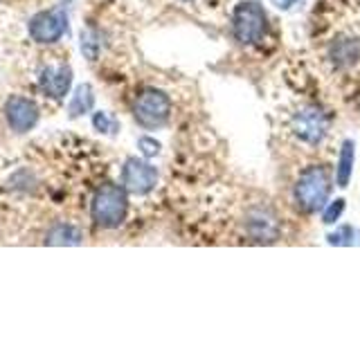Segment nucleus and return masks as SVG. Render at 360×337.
Segmentation results:
<instances>
[{"mask_svg":"<svg viewBox=\"0 0 360 337\" xmlns=\"http://www.w3.org/2000/svg\"><path fill=\"white\" fill-rule=\"evenodd\" d=\"M360 56V43L354 41H340L333 48V61L338 65H352Z\"/></svg>","mask_w":360,"mask_h":337,"instance_id":"4468645a","label":"nucleus"},{"mask_svg":"<svg viewBox=\"0 0 360 337\" xmlns=\"http://www.w3.org/2000/svg\"><path fill=\"white\" fill-rule=\"evenodd\" d=\"M90 213H93V220L99 227H106V230L120 227V225L127 220V213H129L127 189L120 185H101L93 196Z\"/></svg>","mask_w":360,"mask_h":337,"instance_id":"f257e3e1","label":"nucleus"},{"mask_svg":"<svg viewBox=\"0 0 360 337\" xmlns=\"http://www.w3.org/2000/svg\"><path fill=\"white\" fill-rule=\"evenodd\" d=\"M70 86H72V70L65 63L45 65L39 72V88L50 99H63L70 93Z\"/></svg>","mask_w":360,"mask_h":337,"instance_id":"1a4fd4ad","label":"nucleus"},{"mask_svg":"<svg viewBox=\"0 0 360 337\" xmlns=\"http://www.w3.org/2000/svg\"><path fill=\"white\" fill-rule=\"evenodd\" d=\"M245 230L252 241L270 243L279 236V223L268 207H252L245 216Z\"/></svg>","mask_w":360,"mask_h":337,"instance_id":"9d476101","label":"nucleus"},{"mask_svg":"<svg viewBox=\"0 0 360 337\" xmlns=\"http://www.w3.org/2000/svg\"><path fill=\"white\" fill-rule=\"evenodd\" d=\"M172 115V101L162 90L149 88L133 101V117L144 128H160Z\"/></svg>","mask_w":360,"mask_h":337,"instance_id":"20e7f679","label":"nucleus"},{"mask_svg":"<svg viewBox=\"0 0 360 337\" xmlns=\"http://www.w3.org/2000/svg\"><path fill=\"white\" fill-rule=\"evenodd\" d=\"M232 32L234 39L241 45H255L264 39L266 34V11L255 0H245L234 9L232 16Z\"/></svg>","mask_w":360,"mask_h":337,"instance_id":"7ed1b4c3","label":"nucleus"},{"mask_svg":"<svg viewBox=\"0 0 360 337\" xmlns=\"http://www.w3.org/2000/svg\"><path fill=\"white\" fill-rule=\"evenodd\" d=\"M122 183H124V189L131 191V194L144 196L155 187L158 171H155V166H151L146 160H140V157H129V160L124 162V168H122Z\"/></svg>","mask_w":360,"mask_h":337,"instance_id":"423d86ee","label":"nucleus"},{"mask_svg":"<svg viewBox=\"0 0 360 337\" xmlns=\"http://www.w3.org/2000/svg\"><path fill=\"white\" fill-rule=\"evenodd\" d=\"M93 126L101 133H110L112 131V121L108 119L106 112H95V117H93Z\"/></svg>","mask_w":360,"mask_h":337,"instance_id":"dca6fc26","label":"nucleus"},{"mask_svg":"<svg viewBox=\"0 0 360 337\" xmlns=\"http://www.w3.org/2000/svg\"><path fill=\"white\" fill-rule=\"evenodd\" d=\"M48 245H77L82 243V232H79L75 225H54V227L48 232V239H45Z\"/></svg>","mask_w":360,"mask_h":337,"instance_id":"f8f14e48","label":"nucleus"},{"mask_svg":"<svg viewBox=\"0 0 360 337\" xmlns=\"http://www.w3.org/2000/svg\"><path fill=\"white\" fill-rule=\"evenodd\" d=\"M331 191V178L329 171L324 166L313 164L309 168H304L297 178L295 185V205L307 211V213H315L318 209L324 207L326 198H329Z\"/></svg>","mask_w":360,"mask_h":337,"instance_id":"f03ea898","label":"nucleus"},{"mask_svg":"<svg viewBox=\"0 0 360 337\" xmlns=\"http://www.w3.org/2000/svg\"><path fill=\"white\" fill-rule=\"evenodd\" d=\"M140 149H142V153L144 155H155L158 151H160V144H158L155 140H149V138H142L140 140Z\"/></svg>","mask_w":360,"mask_h":337,"instance_id":"f3484780","label":"nucleus"},{"mask_svg":"<svg viewBox=\"0 0 360 337\" xmlns=\"http://www.w3.org/2000/svg\"><path fill=\"white\" fill-rule=\"evenodd\" d=\"M329 128V119L318 106H304L292 117V133L307 144H320Z\"/></svg>","mask_w":360,"mask_h":337,"instance_id":"39448f33","label":"nucleus"},{"mask_svg":"<svg viewBox=\"0 0 360 337\" xmlns=\"http://www.w3.org/2000/svg\"><path fill=\"white\" fill-rule=\"evenodd\" d=\"M273 3L279 7V9H288L290 5H295L297 3V0H273Z\"/></svg>","mask_w":360,"mask_h":337,"instance_id":"a211bd4d","label":"nucleus"},{"mask_svg":"<svg viewBox=\"0 0 360 337\" xmlns=\"http://www.w3.org/2000/svg\"><path fill=\"white\" fill-rule=\"evenodd\" d=\"M345 211V200H335V202H331L329 205V209L324 211V223L326 225H331V223H335L338 218H340V213Z\"/></svg>","mask_w":360,"mask_h":337,"instance_id":"2eb2a0df","label":"nucleus"},{"mask_svg":"<svg viewBox=\"0 0 360 337\" xmlns=\"http://www.w3.org/2000/svg\"><path fill=\"white\" fill-rule=\"evenodd\" d=\"M95 106V93L93 88L88 84H82L77 88V93L72 97V104H70V117H79V115H86Z\"/></svg>","mask_w":360,"mask_h":337,"instance_id":"ddd939ff","label":"nucleus"},{"mask_svg":"<svg viewBox=\"0 0 360 337\" xmlns=\"http://www.w3.org/2000/svg\"><path fill=\"white\" fill-rule=\"evenodd\" d=\"M5 117L11 131L27 133L37 126V121H39V106L27 97L11 95L5 101Z\"/></svg>","mask_w":360,"mask_h":337,"instance_id":"6e6552de","label":"nucleus"},{"mask_svg":"<svg viewBox=\"0 0 360 337\" xmlns=\"http://www.w3.org/2000/svg\"><path fill=\"white\" fill-rule=\"evenodd\" d=\"M68 29V18L61 9H48L41 11L32 20H30V37L41 43V45H50L56 43Z\"/></svg>","mask_w":360,"mask_h":337,"instance_id":"0eeeda50","label":"nucleus"},{"mask_svg":"<svg viewBox=\"0 0 360 337\" xmlns=\"http://www.w3.org/2000/svg\"><path fill=\"white\" fill-rule=\"evenodd\" d=\"M354 157H356L354 142H352V140H347V142L342 144L340 160H338V168H335L338 187H347V185H349V180H352V173H354Z\"/></svg>","mask_w":360,"mask_h":337,"instance_id":"9b49d317","label":"nucleus"}]
</instances>
